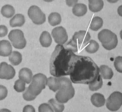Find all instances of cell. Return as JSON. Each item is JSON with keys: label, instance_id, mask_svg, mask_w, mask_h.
<instances>
[{"label": "cell", "instance_id": "obj_1", "mask_svg": "<svg viewBox=\"0 0 122 112\" xmlns=\"http://www.w3.org/2000/svg\"><path fill=\"white\" fill-rule=\"evenodd\" d=\"M70 78L74 84H89L97 79L99 68L93 60L88 56L75 55L70 63Z\"/></svg>", "mask_w": 122, "mask_h": 112}, {"label": "cell", "instance_id": "obj_2", "mask_svg": "<svg viewBox=\"0 0 122 112\" xmlns=\"http://www.w3.org/2000/svg\"><path fill=\"white\" fill-rule=\"evenodd\" d=\"M75 55L63 45H57L50 59V74L55 77L70 75V63Z\"/></svg>", "mask_w": 122, "mask_h": 112}, {"label": "cell", "instance_id": "obj_3", "mask_svg": "<svg viewBox=\"0 0 122 112\" xmlns=\"http://www.w3.org/2000/svg\"><path fill=\"white\" fill-rule=\"evenodd\" d=\"M90 38L89 32L80 31L75 32L71 40L64 46L73 53L81 51L89 44Z\"/></svg>", "mask_w": 122, "mask_h": 112}, {"label": "cell", "instance_id": "obj_4", "mask_svg": "<svg viewBox=\"0 0 122 112\" xmlns=\"http://www.w3.org/2000/svg\"><path fill=\"white\" fill-rule=\"evenodd\" d=\"M59 78L61 83V86L56 94V98L60 103H66L74 97L75 90L71 79L64 76Z\"/></svg>", "mask_w": 122, "mask_h": 112}, {"label": "cell", "instance_id": "obj_5", "mask_svg": "<svg viewBox=\"0 0 122 112\" xmlns=\"http://www.w3.org/2000/svg\"><path fill=\"white\" fill-rule=\"evenodd\" d=\"M98 37L103 48L107 50H112L117 46L118 40L116 35L109 30L103 29L100 31Z\"/></svg>", "mask_w": 122, "mask_h": 112}, {"label": "cell", "instance_id": "obj_6", "mask_svg": "<svg viewBox=\"0 0 122 112\" xmlns=\"http://www.w3.org/2000/svg\"><path fill=\"white\" fill-rule=\"evenodd\" d=\"M46 76L41 73H38L33 77L31 84L28 88L30 93L37 96L41 92L42 89L46 88L47 83Z\"/></svg>", "mask_w": 122, "mask_h": 112}, {"label": "cell", "instance_id": "obj_7", "mask_svg": "<svg viewBox=\"0 0 122 112\" xmlns=\"http://www.w3.org/2000/svg\"><path fill=\"white\" fill-rule=\"evenodd\" d=\"M8 38L12 46L18 49H23L26 45V41L24 37V33L21 30L15 29L10 31Z\"/></svg>", "mask_w": 122, "mask_h": 112}, {"label": "cell", "instance_id": "obj_8", "mask_svg": "<svg viewBox=\"0 0 122 112\" xmlns=\"http://www.w3.org/2000/svg\"><path fill=\"white\" fill-rule=\"evenodd\" d=\"M122 94L116 91L111 94L106 100V107L111 111H116L121 107Z\"/></svg>", "mask_w": 122, "mask_h": 112}, {"label": "cell", "instance_id": "obj_9", "mask_svg": "<svg viewBox=\"0 0 122 112\" xmlns=\"http://www.w3.org/2000/svg\"><path fill=\"white\" fill-rule=\"evenodd\" d=\"M28 15L29 18L36 25H42L46 20L45 14L36 5H32L30 7L28 10Z\"/></svg>", "mask_w": 122, "mask_h": 112}, {"label": "cell", "instance_id": "obj_10", "mask_svg": "<svg viewBox=\"0 0 122 112\" xmlns=\"http://www.w3.org/2000/svg\"><path fill=\"white\" fill-rule=\"evenodd\" d=\"M51 35L55 41L59 45L65 44L68 39L66 29L62 26H58L53 29Z\"/></svg>", "mask_w": 122, "mask_h": 112}, {"label": "cell", "instance_id": "obj_11", "mask_svg": "<svg viewBox=\"0 0 122 112\" xmlns=\"http://www.w3.org/2000/svg\"><path fill=\"white\" fill-rule=\"evenodd\" d=\"M15 75L14 68L6 62H2L0 66V78L7 80L12 79Z\"/></svg>", "mask_w": 122, "mask_h": 112}, {"label": "cell", "instance_id": "obj_12", "mask_svg": "<svg viewBox=\"0 0 122 112\" xmlns=\"http://www.w3.org/2000/svg\"><path fill=\"white\" fill-rule=\"evenodd\" d=\"M12 48L10 42L7 40H2L0 41V56L7 57L10 56L12 53Z\"/></svg>", "mask_w": 122, "mask_h": 112}, {"label": "cell", "instance_id": "obj_13", "mask_svg": "<svg viewBox=\"0 0 122 112\" xmlns=\"http://www.w3.org/2000/svg\"><path fill=\"white\" fill-rule=\"evenodd\" d=\"M47 85L50 90L54 92L58 91L61 86V83L59 77H51L47 79Z\"/></svg>", "mask_w": 122, "mask_h": 112}, {"label": "cell", "instance_id": "obj_14", "mask_svg": "<svg viewBox=\"0 0 122 112\" xmlns=\"http://www.w3.org/2000/svg\"><path fill=\"white\" fill-rule=\"evenodd\" d=\"M19 78L22 80L26 84H29L30 83L33 78V74L31 70L27 68H24L20 70Z\"/></svg>", "mask_w": 122, "mask_h": 112}, {"label": "cell", "instance_id": "obj_15", "mask_svg": "<svg viewBox=\"0 0 122 112\" xmlns=\"http://www.w3.org/2000/svg\"><path fill=\"white\" fill-rule=\"evenodd\" d=\"M91 101L94 106L101 107L104 105L106 100L103 94L100 93H95L92 95Z\"/></svg>", "mask_w": 122, "mask_h": 112}, {"label": "cell", "instance_id": "obj_16", "mask_svg": "<svg viewBox=\"0 0 122 112\" xmlns=\"http://www.w3.org/2000/svg\"><path fill=\"white\" fill-rule=\"evenodd\" d=\"M25 23V17L23 15L20 14H16L10 20V25L12 27H21Z\"/></svg>", "mask_w": 122, "mask_h": 112}, {"label": "cell", "instance_id": "obj_17", "mask_svg": "<svg viewBox=\"0 0 122 112\" xmlns=\"http://www.w3.org/2000/svg\"><path fill=\"white\" fill-rule=\"evenodd\" d=\"M103 0H89V8L93 12H98L103 9Z\"/></svg>", "mask_w": 122, "mask_h": 112}, {"label": "cell", "instance_id": "obj_18", "mask_svg": "<svg viewBox=\"0 0 122 112\" xmlns=\"http://www.w3.org/2000/svg\"><path fill=\"white\" fill-rule=\"evenodd\" d=\"M100 75L104 79H111L113 76L112 70L108 66L105 65H102L99 68Z\"/></svg>", "mask_w": 122, "mask_h": 112}, {"label": "cell", "instance_id": "obj_19", "mask_svg": "<svg viewBox=\"0 0 122 112\" xmlns=\"http://www.w3.org/2000/svg\"><path fill=\"white\" fill-rule=\"evenodd\" d=\"M87 12V6L84 4H77L73 7L72 12L74 15L80 17L84 16Z\"/></svg>", "mask_w": 122, "mask_h": 112}, {"label": "cell", "instance_id": "obj_20", "mask_svg": "<svg viewBox=\"0 0 122 112\" xmlns=\"http://www.w3.org/2000/svg\"><path fill=\"white\" fill-rule=\"evenodd\" d=\"M51 37L48 31H45L41 33L40 37V42L44 47H49L51 45Z\"/></svg>", "mask_w": 122, "mask_h": 112}, {"label": "cell", "instance_id": "obj_21", "mask_svg": "<svg viewBox=\"0 0 122 112\" xmlns=\"http://www.w3.org/2000/svg\"><path fill=\"white\" fill-rule=\"evenodd\" d=\"M9 60L12 65L18 66L22 60V55L19 52L13 51L9 57Z\"/></svg>", "mask_w": 122, "mask_h": 112}, {"label": "cell", "instance_id": "obj_22", "mask_svg": "<svg viewBox=\"0 0 122 112\" xmlns=\"http://www.w3.org/2000/svg\"><path fill=\"white\" fill-rule=\"evenodd\" d=\"M1 13L3 16L7 18H10L14 15L15 10L11 5H5L1 9Z\"/></svg>", "mask_w": 122, "mask_h": 112}, {"label": "cell", "instance_id": "obj_23", "mask_svg": "<svg viewBox=\"0 0 122 112\" xmlns=\"http://www.w3.org/2000/svg\"><path fill=\"white\" fill-rule=\"evenodd\" d=\"M103 25V19L99 16H95L92 20L89 28L92 31H97L102 27Z\"/></svg>", "mask_w": 122, "mask_h": 112}, {"label": "cell", "instance_id": "obj_24", "mask_svg": "<svg viewBox=\"0 0 122 112\" xmlns=\"http://www.w3.org/2000/svg\"><path fill=\"white\" fill-rule=\"evenodd\" d=\"M48 103L51 105L54 112H63L65 109V106L62 103H60L56 99L52 98L49 100Z\"/></svg>", "mask_w": 122, "mask_h": 112}, {"label": "cell", "instance_id": "obj_25", "mask_svg": "<svg viewBox=\"0 0 122 112\" xmlns=\"http://www.w3.org/2000/svg\"><path fill=\"white\" fill-rule=\"evenodd\" d=\"M48 21L52 26L60 24L61 22V17L60 14L57 12L51 13L48 17Z\"/></svg>", "mask_w": 122, "mask_h": 112}, {"label": "cell", "instance_id": "obj_26", "mask_svg": "<svg viewBox=\"0 0 122 112\" xmlns=\"http://www.w3.org/2000/svg\"><path fill=\"white\" fill-rule=\"evenodd\" d=\"M103 84V80L101 75L99 74L97 79L89 84V89L92 91H95L102 88Z\"/></svg>", "mask_w": 122, "mask_h": 112}, {"label": "cell", "instance_id": "obj_27", "mask_svg": "<svg viewBox=\"0 0 122 112\" xmlns=\"http://www.w3.org/2000/svg\"><path fill=\"white\" fill-rule=\"evenodd\" d=\"M99 46L98 42L94 40H90L89 44L85 47L86 51L89 54H94L99 50Z\"/></svg>", "mask_w": 122, "mask_h": 112}, {"label": "cell", "instance_id": "obj_28", "mask_svg": "<svg viewBox=\"0 0 122 112\" xmlns=\"http://www.w3.org/2000/svg\"><path fill=\"white\" fill-rule=\"evenodd\" d=\"M25 82L21 79L17 80L14 85V89L17 92H23L25 89Z\"/></svg>", "mask_w": 122, "mask_h": 112}, {"label": "cell", "instance_id": "obj_29", "mask_svg": "<svg viewBox=\"0 0 122 112\" xmlns=\"http://www.w3.org/2000/svg\"><path fill=\"white\" fill-rule=\"evenodd\" d=\"M114 66L117 72L122 73V56H118L115 59L114 62Z\"/></svg>", "mask_w": 122, "mask_h": 112}, {"label": "cell", "instance_id": "obj_30", "mask_svg": "<svg viewBox=\"0 0 122 112\" xmlns=\"http://www.w3.org/2000/svg\"><path fill=\"white\" fill-rule=\"evenodd\" d=\"M38 111L40 112H54L51 105L46 103L41 104L38 108Z\"/></svg>", "mask_w": 122, "mask_h": 112}, {"label": "cell", "instance_id": "obj_31", "mask_svg": "<svg viewBox=\"0 0 122 112\" xmlns=\"http://www.w3.org/2000/svg\"><path fill=\"white\" fill-rule=\"evenodd\" d=\"M23 97L25 100L27 101H30L35 99L36 96H34L30 93V92L29 91L28 88H27L24 91L23 93Z\"/></svg>", "mask_w": 122, "mask_h": 112}, {"label": "cell", "instance_id": "obj_32", "mask_svg": "<svg viewBox=\"0 0 122 112\" xmlns=\"http://www.w3.org/2000/svg\"><path fill=\"white\" fill-rule=\"evenodd\" d=\"M8 93V90L6 87L3 85H0V99L2 100L5 99Z\"/></svg>", "mask_w": 122, "mask_h": 112}, {"label": "cell", "instance_id": "obj_33", "mask_svg": "<svg viewBox=\"0 0 122 112\" xmlns=\"http://www.w3.org/2000/svg\"><path fill=\"white\" fill-rule=\"evenodd\" d=\"M8 30L7 27L4 25H0V36L1 37L6 36L8 33Z\"/></svg>", "mask_w": 122, "mask_h": 112}, {"label": "cell", "instance_id": "obj_34", "mask_svg": "<svg viewBox=\"0 0 122 112\" xmlns=\"http://www.w3.org/2000/svg\"><path fill=\"white\" fill-rule=\"evenodd\" d=\"M35 109L32 106L30 105H27L24 107L23 112H35Z\"/></svg>", "mask_w": 122, "mask_h": 112}, {"label": "cell", "instance_id": "obj_35", "mask_svg": "<svg viewBox=\"0 0 122 112\" xmlns=\"http://www.w3.org/2000/svg\"><path fill=\"white\" fill-rule=\"evenodd\" d=\"M66 2L67 5H68L69 6H72L74 5H75L76 4H77V3L78 2V0H66Z\"/></svg>", "mask_w": 122, "mask_h": 112}]
</instances>
